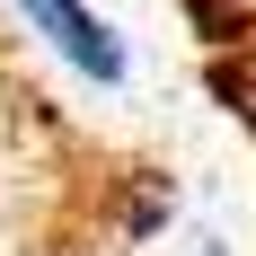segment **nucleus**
<instances>
[{"label":"nucleus","mask_w":256,"mask_h":256,"mask_svg":"<svg viewBox=\"0 0 256 256\" xmlns=\"http://www.w3.org/2000/svg\"><path fill=\"white\" fill-rule=\"evenodd\" d=\"M9 18L36 36V44L53 53V62H71L88 88H124V71H132V53H124V36L88 9V0H9Z\"/></svg>","instance_id":"nucleus-1"}]
</instances>
